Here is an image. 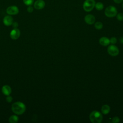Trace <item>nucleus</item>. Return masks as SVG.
I'll return each mask as SVG.
<instances>
[{
  "label": "nucleus",
  "mask_w": 123,
  "mask_h": 123,
  "mask_svg": "<svg viewBox=\"0 0 123 123\" xmlns=\"http://www.w3.org/2000/svg\"><path fill=\"white\" fill-rule=\"evenodd\" d=\"M11 109L12 112L15 114L21 115L25 111L26 106L21 101H17L12 104Z\"/></svg>",
  "instance_id": "f257e3e1"
},
{
  "label": "nucleus",
  "mask_w": 123,
  "mask_h": 123,
  "mask_svg": "<svg viewBox=\"0 0 123 123\" xmlns=\"http://www.w3.org/2000/svg\"><path fill=\"white\" fill-rule=\"evenodd\" d=\"M102 119L101 113L97 111H92L89 115V119L93 123H100L102 121Z\"/></svg>",
  "instance_id": "f03ea898"
},
{
  "label": "nucleus",
  "mask_w": 123,
  "mask_h": 123,
  "mask_svg": "<svg viewBox=\"0 0 123 123\" xmlns=\"http://www.w3.org/2000/svg\"><path fill=\"white\" fill-rule=\"evenodd\" d=\"M105 15L109 18H112L116 16L117 14V10L113 6L110 5L106 7L104 11Z\"/></svg>",
  "instance_id": "7ed1b4c3"
},
{
  "label": "nucleus",
  "mask_w": 123,
  "mask_h": 123,
  "mask_svg": "<svg viewBox=\"0 0 123 123\" xmlns=\"http://www.w3.org/2000/svg\"><path fill=\"white\" fill-rule=\"evenodd\" d=\"M95 4V0H85L83 4V9L86 12H89L94 8Z\"/></svg>",
  "instance_id": "20e7f679"
},
{
  "label": "nucleus",
  "mask_w": 123,
  "mask_h": 123,
  "mask_svg": "<svg viewBox=\"0 0 123 123\" xmlns=\"http://www.w3.org/2000/svg\"><path fill=\"white\" fill-rule=\"evenodd\" d=\"M107 51L108 53L112 56H116L118 55L119 53V49L114 44L110 45L108 47Z\"/></svg>",
  "instance_id": "39448f33"
},
{
  "label": "nucleus",
  "mask_w": 123,
  "mask_h": 123,
  "mask_svg": "<svg viewBox=\"0 0 123 123\" xmlns=\"http://www.w3.org/2000/svg\"><path fill=\"white\" fill-rule=\"evenodd\" d=\"M6 13L8 15H13L17 14L19 13V10L17 6L15 5H12L9 6L6 9Z\"/></svg>",
  "instance_id": "423d86ee"
},
{
  "label": "nucleus",
  "mask_w": 123,
  "mask_h": 123,
  "mask_svg": "<svg viewBox=\"0 0 123 123\" xmlns=\"http://www.w3.org/2000/svg\"><path fill=\"white\" fill-rule=\"evenodd\" d=\"M20 31L17 28H13L10 33V37L13 40L17 39L20 36Z\"/></svg>",
  "instance_id": "0eeeda50"
},
{
  "label": "nucleus",
  "mask_w": 123,
  "mask_h": 123,
  "mask_svg": "<svg viewBox=\"0 0 123 123\" xmlns=\"http://www.w3.org/2000/svg\"><path fill=\"white\" fill-rule=\"evenodd\" d=\"M33 4L34 7L37 10L43 9L45 6V2L43 0H37Z\"/></svg>",
  "instance_id": "6e6552de"
},
{
  "label": "nucleus",
  "mask_w": 123,
  "mask_h": 123,
  "mask_svg": "<svg viewBox=\"0 0 123 123\" xmlns=\"http://www.w3.org/2000/svg\"><path fill=\"white\" fill-rule=\"evenodd\" d=\"M13 22V19L12 17L10 15H6L3 19V23L6 26H10Z\"/></svg>",
  "instance_id": "1a4fd4ad"
},
{
  "label": "nucleus",
  "mask_w": 123,
  "mask_h": 123,
  "mask_svg": "<svg viewBox=\"0 0 123 123\" xmlns=\"http://www.w3.org/2000/svg\"><path fill=\"white\" fill-rule=\"evenodd\" d=\"M84 20L87 24L92 25L95 22V17L93 15L88 14L85 16Z\"/></svg>",
  "instance_id": "9d476101"
},
{
  "label": "nucleus",
  "mask_w": 123,
  "mask_h": 123,
  "mask_svg": "<svg viewBox=\"0 0 123 123\" xmlns=\"http://www.w3.org/2000/svg\"><path fill=\"white\" fill-rule=\"evenodd\" d=\"M2 93L5 96L10 95L12 93V88L8 85H4L1 88Z\"/></svg>",
  "instance_id": "9b49d317"
},
{
  "label": "nucleus",
  "mask_w": 123,
  "mask_h": 123,
  "mask_svg": "<svg viewBox=\"0 0 123 123\" xmlns=\"http://www.w3.org/2000/svg\"><path fill=\"white\" fill-rule=\"evenodd\" d=\"M99 43L102 46H107L110 44V41L108 37H103L100 38L99 40Z\"/></svg>",
  "instance_id": "f8f14e48"
},
{
  "label": "nucleus",
  "mask_w": 123,
  "mask_h": 123,
  "mask_svg": "<svg viewBox=\"0 0 123 123\" xmlns=\"http://www.w3.org/2000/svg\"><path fill=\"white\" fill-rule=\"evenodd\" d=\"M101 111L103 114H107L110 111V107L108 105H104L102 106Z\"/></svg>",
  "instance_id": "ddd939ff"
},
{
  "label": "nucleus",
  "mask_w": 123,
  "mask_h": 123,
  "mask_svg": "<svg viewBox=\"0 0 123 123\" xmlns=\"http://www.w3.org/2000/svg\"><path fill=\"white\" fill-rule=\"evenodd\" d=\"M19 121V117L16 115H11L9 119V122L10 123H16Z\"/></svg>",
  "instance_id": "4468645a"
},
{
  "label": "nucleus",
  "mask_w": 123,
  "mask_h": 123,
  "mask_svg": "<svg viewBox=\"0 0 123 123\" xmlns=\"http://www.w3.org/2000/svg\"><path fill=\"white\" fill-rule=\"evenodd\" d=\"M95 7L97 10L101 11V10H103L104 8V5L101 2H98L96 3Z\"/></svg>",
  "instance_id": "2eb2a0df"
},
{
  "label": "nucleus",
  "mask_w": 123,
  "mask_h": 123,
  "mask_svg": "<svg viewBox=\"0 0 123 123\" xmlns=\"http://www.w3.org/2000/svg\"><path fill=\"white\" fill-rule=\"evenodd\" d=\"M95 27L97 30H100L103 27V24L101 22H97L95 24Z\"/></svg>",
  "instance_id": "dca6fc26"
},
{
  "label": "nucleus",
  "mask_w": 123,
  "mask_h": 123,
  "mask_svg": "<svg viewBox=\"0 0 123 123\" xmlns=\"http://www.w3.org/2000/svg\"><path fill=\"white\" fill-rule=\"evenodd\" d=\"M23 3L26 6H30L34 4V0H23Z\"/></svg>",
  "instance_id": "f3484780"
},
{
  "label": "nucleus",
  "mask_w": 123,
  "mask_h": 123,
  "mask_svg": "<svg viewBox=\"0 0 123 123\" xmlns=\"http://www.w3.org/2000/svg\"><path fill=\"white\" fill-rule=\"evenodd\" d=\"M116 18L118 21H123V13H117V15H116Z\"/></svg>",
  "instance_id": "a211bd4d"
},
{
  "label": "nucleus",
  "mask_w": 123,
  "mask_h": 123,
  "mask_svg": "<svg viewBox=\"0 0 123 123\" xmlns=\"http://www.w3.org/2000/svg\"><path fill=\"white\" fill-rule=\"evenodd\" d=\"M12 99H13L12 97L11 96H10V95L7 96V97H6V101H7V102H9V103L11 102L12 101Z\"/></svg>",
  "instance_id": "6ab92c4d"
},
{
  "label": "nucleus",
  "mask_w": 123,
  "mask_h": 123,
  "mask_svg": "<svg viewBox=\"0 0 123 123\" xmlns=\"http://www.w3.org/2000/svg\"><path fill=\"white\" fill-rule=\"evenodd\" d=\"M120 122V119L119 118V117L115 116L114 117H113L112 119V122L113 123H118Z\"/></svg>",
  "instance_id": "aec40b11"
},
{
  "label": "nucleus",
  "mask_w": 123,
  "mask_h": 123,
  "mask_svg": "<svg viewBox=\"0 0 123 123\" xmlns=\"http://www.w3.org/2000/svg\"><path fill=\"white\" fill-rule=\"evenodd\" d=\"M110 43H111L112 44H114L116 43L117 42V39L115 37H111L110 39Z\"/></svg>",
  "instance_id": "412c9836"
},
{
  "label": "nucleus",
  "mask_w": 123,
  "mask_h": 123,
  "mask_svg": "<svg viewBox=\"0 0 123 123\" xmlns=\"http://www.w3.org/2000/svg\"><path fill=\"white\" fill-rule=\"evenodd\" d=\"M33 10H34V8L32 6V5H30V6H27V11L29 13H31L33 12Z\"/></svg>",
  "instance_id": "4be33fe9"
},
{
  "label": "nucleus",
  "mask_w": 123,
  "mask_h": 123,
  "mask_svg": "<svg viewBox=\"0 0 123 123\" xmlns=\"http://www.w3.org/2000/svg\"><path fill=\"white\" fill-rule=\"evenodd\" d=\"M12 25V27L14 28H16L18 27V23L17 22H13Z\"/></svg>",
  "instance_id": "5701e85b"
},
{
  "label": "nucleus",
  "mask_w": 123,
  "mask_h": 123,
  "mask_svg": "<svg viewBox=\"0 0 123 123\" xmlns=\"http://www.w3.org/2000/svg\"><path fill=\"white\" fill-rule=\"evenodd\" d=\"M113 1L117 4H120L123 2V0H113Z\"/></svg>",
  "instance_id": "b1692460"
},
{
  "label": "nucleus",
  "mask_w": 123,
  "mask_h": 123,
  "mask_svg": "<svg viewBox=\"0 0 123 123\" xmlns=\"http://www.w3.org/2000/svg\"><path fill=\"white\" fill-rule=\"evenodd\" d=\"M119 40H120V42L122 44H123V37H121L119 39Z\"/></svg>",
  "instance_id": "393cba45"
},
{
  "label": "nucleus",
  "mask_w": 123,
  "mask_h": 123,
  "mask_svg": "<svg viewBox=\"0 0 123 123\" xmlns=\"http://www.w3.org/2000/svg\"><path fill=\"white\" fill-rule=\"evenodd\" d=\"M122 3H122V7H123V1Z\"/></svg>",
  "instance_id": "a878e982"
}]
</instances>
